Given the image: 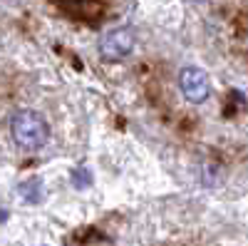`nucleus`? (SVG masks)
Masks as SVG:
<instances>
[{"label": "nucleus", "mask_w": 248, "mask_h": 246, "mask_svg": "<svg viewBox=\"0 0 248 246\" xmlns=\"http://www.w3.org/2000/svg\"><path fill=\"white\" fill-rule=\"evenodd\" d=\"M191 3H206V0H191Z\"/></svg>", "instance_id": "20e7f679"}, {"label": "nucleus", "mask_w": 248, "mask_h": 246, "mask_svg": "<svg viewBox=\"0 0 248 246\" xmlns=\"http://www.w3.org/2000/svg\"><path fill=\"white\" fill-rule=\"evenodd\" d=\"M134 43H137V37H134V33L129 28L109 30L105 37L99 40V55L105 60H109V63H119V60L132 55Z\"/></svg>", "instance_id": "f03ea898"}, {"label": "nucleus", "mask_w": 248, "mask_h": 246, "mask_svg": "<svg viewBox=\"0 0 248 246\" xmlns=\"http://www.w3.org/2000/svg\"><path fill=\"white\" fill-rule=\"evenodd\" d=\"M179 90L189 102L201 105V102L209 99V95H211L209 75H206L201 67H184L179 72Z\"/></svg>", "instance_id": "7ed1b4c3"}, {"label": "nucleus", "mask_w": 248, "mask_h": 246, "mask_svg": "<svg viewBox=\"0 0 248 246\" xmlns=\"http://www.w3.org/2000/svg\"><path fill=\"white\" fill-rule=\"evenodd\" d=\"M10 134L23 149H40L50 139V127L45 117L35 110H20L10 119Z\"/></svg>", "instance_id": "f257e3e1"}]
</instances>
